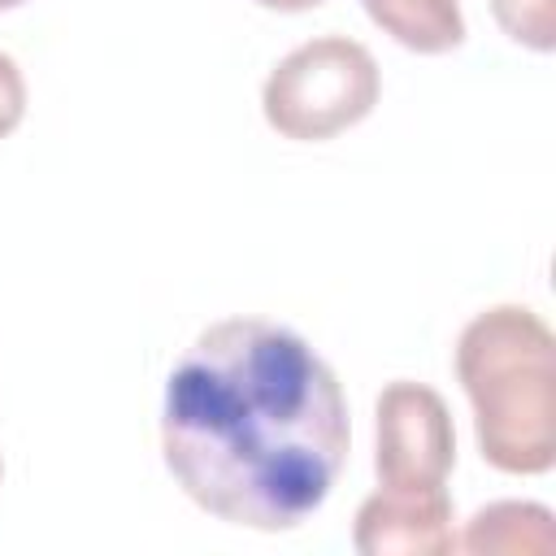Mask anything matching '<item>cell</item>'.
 <instances>
[{
	"mask_svg": "<svg viewBox=\"0 0 556 556\" xmlns=\"http://www.w3.org/2000/svg\"><path fill=\"white\" fill-rule=\"evenodd\" d=\"M161 452L204 513L295 530L343 473L348 400L308 339L265 317H226L195 334L165 382Z\"/></svg>",
	"mask_w": 556,
	"mask_h": 556,
	"instance_id": "cell-1",
	"label": "cell"
},
{
	"mask_svg": "<svg viewBox=\"0 0 556 556\" xmlns=\"http://www.w3.org/2000/svg\"><path fill=\"white\" fill-rule=\"evenodd\" d=\"M456 378L473 404L478 452L500 473L556 465V339L534 308L495 304L456 339Z\"/></svg>",
	"mask_w": 556,
	"mask_h": 556,
	"instance_id": "cell-2",
	"label": "cell"
},
{
	"mask_svg": "<svg viewBox=\"0 0 556 556\" xmlns=\"http://www.w3.org/2000/svg\"><path fill=\"white\" fill-rule=\"evenodd\" d=\"M378 61L348 35H321L287 52L261 91L265 122L282 139L317 143L356 126L378 104Z\"/></svg>",
	"mask_w": 556,
	"mask_h": 556,
	"instance_id": "cell-3",
	"label": "cell"
},
{
	"mask_svg": "<svg viewBox=\"0 0 556 556\" xmlns=\"http://www.w3.org/2000/svg\"><path fill=\"white\" fill-rule=\"evenodd\" d=\"M456 465V430L443 395L426 382H387L378 395V486L434 491Z\"/></svg>",
	"mask_w": 556,
	"mask_h": 556,
	"instance_id": "cell-4",
	"label": "cell"
},
{
	"mask_svg": "<svg viewBox=\"0 0 556 556\" xmlns=\"http://www.w3.org/2000/svg\"><path fill=\"white\" fill-rule=\"evenodd\" d=\"M452 495L443 486L434 491H400L378 486L356 508L352 543L365 556H447L456 552L452 530Z\"/></svg>",
	"mask_w": 556,
	"mask_h": 556,
	"instance_id": "cell-5",
	"label": "cell"
},
{
	"mask_svg": "<svg viewBox=\"0 0 556 556\" xmlns=\"http://www.w3.org/2000/svg\"><path fill=\"white\" fill-rule=\"evenodd\" d=\"M374 26L413 52H452L465 39L460 0H361Z\"/></svg>",
	"mask_w": 556,
	"mask_h": 556,
	"instance_id": "cell-6",
	"label": "cell"
},
{
	"mask_svg": "<svg viewBox=\"0 0 556 556\" xmlns=\"http://www.w3.org/2000/svg\"><path fill=\"white\" fill-rule=\"evenodd\" d=\"M465 552H547L552 547V513L543 504H486L473 513L465 539H456Z\"/></svg>",
	"mask_w": 556,
	"mask_h": 556,
	"instance_id": "cell-7",
	"label": "cell"
},
{
	"mask_svg": "<svg viewBox=\"0 0 556 556\" xmlns=\"http://www.w3.org/2000/svg\"><path fill=\"white\" fill-rule=\"evenodd\" d=\"M495 22L504 26L508 39L547 52L556 43V17H552V0H491Z\"/></svg>",
	"mask_w": 556,
	"mask_h": 556,
	"instance_id": "cell-8",
	"label": "cell"
},
{
	"mask_svg": "<svg viewBox=\"0 0 556 556\" xmlns=\"http://www.w3.org/2000/svg\"><path fill=\"white\" fill-rule=\"evenodd\" d=\"M26 113V83L9 52H0V139L22 122Z\"/></svg>",
	"mask_w": 556,
	"mask_h": 556,
	"instance_id": "cell-9",
	"label": "cell"
},
{
	"mask_svg": "<svg viewBox=\"0 0 556 556\" xmlns=\"http://www.w3.org/2000/svg\"><path fill=\"white\" fill-rule=\"evenodd\" d=\"M265 9H278V13H304V9H317L321 0H256Z\"/></svg>",
	"mask_w": 556,
	"mask_h": 556,
	"instance_id": "cell-10",
	"label": "cell"
},
{
	"mask_svg": "<svg viewBox=\"0 0 556 556\" xmlns=\"http://www.w3.org/2000/svg\"><path fill=\"white\" fill-rule=\"evenodd\" d=\"M17 4H22V0H0V9H17Z\"/></svg>",
	"mask_w": 556,
	"mask_h": 556,
	"instance_id": "cell-11",
	"label": "cell"
}]
</instances>
